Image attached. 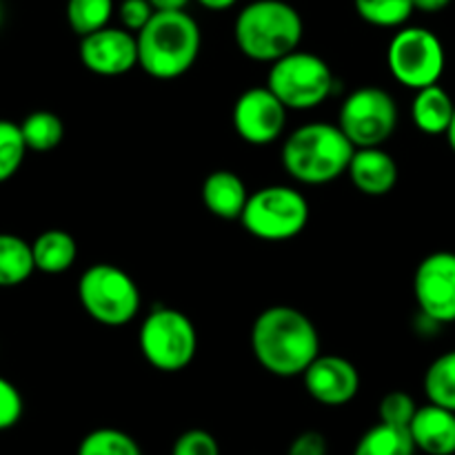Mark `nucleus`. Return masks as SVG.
<instances>
[{
	"label": "nucleus",
	"instance_id": "nucleus-1",
	"mask_svg": "<svg viewBox=\"0 0 455 455\" xmlns=\"http://www.w3.org/2000/svg\"><path fill=\"white\" fill-rule=\"evenodd\" d=\"M251 349L265 371L278 378H298L320 355V333L302 311L269 307L253 323Z\"/></svg>",
	"mask_w": 455,
	"mask_h": 455
},
{
	"label": "nucleus",
	"instance_id": "nucleus-2",
	"mask_svg": "<svg viewBox=\"0 0 455 455\" xmlns=\"http://www.w3.org/2000/svg\"><path fill=\"white\" fill-rule=\"evenodd\" d=\"M138 65L156 80H173L198 60L203 34L187 12H156L136 36Z\"/></svg>",
	"mask_w": 455,
	"mask_h": 455
},
{
	"label": "nucleus",
	"instance_id": "nucleus-3",
	"mask_svg": "<svg viewBox=\"0 0 455 455\" xmlns=\"http://www.w3.org/2000/svg\"><path fill=\"white\" fill-rule=\"evenodd\" d=\"M354 154L355 147L338 124L309 123L284 140L283 167L302 185H329L347 173Z\"/></svg>",
	"mask_w": 455,
	"mask_h": 455
},
{
	"label": "nucleus",
	"instance_id": "nucleus-4",
	"mask_svg": "<svg viewBox=\"0 0 455 455\" xmlns=\"http://www.w3.org/2000/svg\"><path fill=\"white\" fill-rule=\"evenodd\" d=\"M302 34V16L284 0H253L238 13L234 25L235 44L243 56L271 65L298 52Z\"/></svg>",
	"mask_w": 455,
	"mask_h": 455
},
{
	"label": "nucleus",
	"instance_id": "nucleus-5",
	"mask_svg": "<svg viewBox=\"0 0 455 455\" xmlns=\"http://www.w3.org/2000/svg\"><path fill=\"white\" fill-rule=\"evenodd\" d=\"M78 300L98 324L124 327L140 311V289L127 271L98 262L80 275Z\"/></svg>",
	"mask_w": 455,
	"mask_h": 455
},
{
	"label": "nucleus",
	"instance_id": "nucleus-6",
	"mask_svg": "<svg viewBox=\"0 0 455 455\" xmlns=\"http://www.w3.org/2000/svg\"><path fill=\"white\" fill-rule=\"evenodd\" d=\"M240 222L253 238L265 243H284L305 231L309 222V203L293 187H262L249 194Z\"/></svg>",
	"mask_w": 455,
	"mask_h": 455
},
{
	"label": "nucleus",
	"instance_id": "nucleus-7",
	"mask_svg": "<svg viewBox=\"0 0 455 455\" xmlns=\"http://www.w3.org/2000/svg\"><path fill=\"white\" fill-rule=\"evenodd\" d=\"M267 87L287 111H309L331 96L333 71L315 53L293 52L271 65Z\"/></svg>",
	"mask_w": 455,
	"mask_h": 455
},
{
	"label": "nucleus",
	"instance_id": "nucleus-8",
	"mask_svg": "<svg viewBox=\"0 0 455 455\" xmlns=\"http://www.w3.org/2000/svg\"><path fill=\"white\" fill-rule=\"evenodd\" d=\"M140 351L147 363L164 373H176L189 367L198 351V333L194 323L182 311L156 309L142 320Z\"/></svg>",
	"mask_w": 455,
	"mask_h": 455
},
{
	"label": "nucleus",
	"instance_id": "nucleus-9",
	"mask_svg": "<svg viewBox=\"0 0 455 455\" xmlns=\"http://www.w3.org/2000/svg\"><path fill=\"white\" fill-rule=\"evenodd\" d=\"M389 71L400 84L420 92L434 87L443 78L447 56L434 31L425 27H403L387 49Z\"/></svg>",
	"mask_w": 455,
	"mask_h": 455
},
{
	"label": "nucleus",
	"instance_id": "nucleus-10",
	"mask_svg": "<svg viewBox=\"0 0 455 455\" xmlns=\"http://www.w3.org/2000/svg\"><path fill=\"white\" fill-rule=\"evenodd\" d=\"M338 127L355 149L382 147L398 127V105L389 92L367 84L342 102Z\"/></svg>",
	"mask_w": 455,
	"mask_h": 455
},
{
	"label": "nucleus",
	"instance_id": "nucleus-11",
	"mask_svg": "<svg viewBox=\"0 0 455 455\" xmlns=\"http://www.w3.org/2000/svg\"><path fill=\"white\" fill-rule=\"evenodd\" d=\"M420 314L435 324L455 323V253H429L413 275Z\"/></svg>",
	"mask_w": 455,
	"mask_h": 455
},
{
	"label": "nucleus",
	"instance_id": "nucleus-12",
	"mask_svg": "<svg viewBox=\"0 0 455 455\" xmlns=\"http://www.w3.org/2000/svg\"><path fill=\"white\" fill-rule=\"evenodd\" d=\"M287 124V107L269 87H251L234 105L235 133L249 145H271L278 140Z\"/></svg>",
	"mask_w": 455,
	"mask_h": 455
},
{
	"label": "nucleus",
	"instance_id": "nucleus-13",
	"mask_svg": "<svg viewBox=\"0 0 455 455\" xmlns=\"http://www.w3.org/2000/svg\"><path fill=\"white\" fill-rule=\"evenodd\" d=\"M78 53L92 74L114 78L129 74L138 65V38L123 27H105L80 38Z\"/></svg>",
	"mask_w": 455,
	"mask_h": 455
},
{
	"label": "nucleus",
	"instance_id": "nucleus-14",
	"mask_svg": "<svg viewBox=\"0 0 455 455\" xmlns=\"http://www.w3.org/2000/svg\"><path fill=\"white\" fill-rule=\"evenodd\" d=\"M305 389L324 407H342L360 391V373L354 363L342 355H318L302 373Z\"/></svg>",
	"mask_w": 455,
	"mask_h": 455
},
{
	"label": "nucleus",
	"instance_id": "nucleus-15",
	"mask_svg": "<svg viewBox=\"0 0 455 455\" xmlns=\"http://www.w3.org/2000/svg\"><path fill=\"white\" fill-rule=\"evenodd\" d=\"M347 176L351 178L360 194L380 198V196L394 191L395 182H398V164H395L394 156L382 147L355 149L349 169H347Z\"/></svg>",
	"mask_w": 455,
	"mask_h": 455
},
{
	"label": "nucleus",
	"instance_id": "nucleus-16",
	"mask_svg": "<svg viewBox=\"0 0 455 455\" xmlns=\"http://www.w3.org/2000/svg\"><path fill=\"white\" fill-rule=\"evenodd\" d=\"M416 451L427 455H455V413L449 409L425 404L418 407L409 425Z\"/></svg>",
	"mask_w": 455,
	"mask_h": 455
},
{
	"label": "nucleus",
	"instance_id": "nucleus-17",
	"mask_svg": "<svg viewBox=\"0 0 455 455\" xmlns=\"http://www.w3.org/2000/svg\"><path fill=\"white\" fill-rule=\"evenodd\" d=\"M247 200L249 191L238 173L218 169L204 178L203 203L212 216L222 218V220H240Z\"/></svg>",
	"mask_w": 455,
	"mask_h": 455
},
{
	"label": "nucleus",
	"instance_id": "nucleus-18",
	"mask_svg": "<svg viewBox=\"0 0 455 455\" xmlns=\"http://www.w3.org/2000/svg\"><path fill=\"white\" fill-rule=\"evenodd\" d=\"M453 98L449 96L447 89H443L440 84L416 92V98H413L411 105V120L422 133H427V136L447 133L449 124H451L453 120Z\"/></svg>",
	"mask_w": 455,
	"mask_h": 455
},
{
	"label": "nucleus",
	"instance_id": "nucleus-19",
	"mask_svg": "<svg viewBox=\"0 0 455 455\" xmlns=\"http://www.w3.org/2000/svg\"><path fill=\"white\" fill-rule=\"evenodd\" d=\"M31 251H34L36 271L58 275L74 267L76 258H78V244H76L74 235L67 231L47 229L31 243Z\"/></svg>",
	"mask_w": 455,
	"mask_h": 455
},
{
	"label": "nucleus",
	"instance_id": "nucleus-20",
	"mask_svg": "<svg viewBox=\"0 0 455 455\" xmlns=\"http://www.w3.org/2000/svg\"><path fill=\"white\" fill-rule=\"evenodd\" d=\"M34 271L31 244L16 234H0V289L20 287Z\"/></svg>",
	"mask_w": 455,
	"mask_h": 455
},
{
	"label": "nucleus",
	"instance_id": "nucleus-21",
	"mask_svg": "<svg viewBox=\"0 0 455 455\" xmlns=\"http://www.w3.org/2000/svg\"><path fill=\"white\" fill-rule=\"evenodd\" d=\"M413 444L409 429L403 427H391L385 422H378L376 427L367 431L355 444L354 455H413Z\"/></svg>",
	"mask_w": 455,
	"mask_h": 455
},
{
	"label": "nucleus",
	"instance_id": "nucleus-22",
	"mask_svg": "<svg viewBox=\"0 0 455 455\" xmlns=\"http://www.w3.org/2000/svg\"><path fill=\"white\" fill-rule=\"evenodd\" d=\"M18 124H20L27 149L36 151V154L56 149L65 138V124L52 111H34Z\"/></svg>",
	"mask_w": 455,
	"mask_h": 455
},
{
	"label": "nucleus",
	"instance_id": "nucleus-23",
	"mask_svg": "<svg viewBox=\"0 0 455 455\" xmlns=\"http://www.w3.org/2000/svg\"><path fill=\"white\" fill-rule=\"evenodd\" d=\"M425 394L431 404L455 413V349L435 358L427 369Z\"/></svg>",
	"mask_w": 455,
	"mask_h": 455
},
{
	"label": "nucleus",
	"instance_id": "nucleus-24",
	"mask_svg": "<svg viewBox=\"0 0 455 455\" xmlns=\"http://www.w3.org/2000/svg\"><path fill=\"white\" fill-rule=\"evenodd\" d=\"M114 16V0H67V22L84 38L109 27Z\"/></svg>",
	"mask_w": 455,
	"mask_h": 455
},
{
	"label": "nucleus",
	"instance_id": "nucleus-25",
	"mask_svg": "<svg viewBox=\"0 0 455 455\" xmlns=\"http://www.w3.org/2000/svg\"><path fill=\"white\" fill-rule=\"evenodd\" d=\"M354 7L364 22L380 29H403L416 12L413 0H354Z\"/></svg>",
	"mask_w": 455,
	"mask_h": 455
},
{
	"label": "nucleus",
	"instance_id": "nucleus-26",
	"mask_svg": "<svg viewBox=\"0 0 455 455\" xmlns=\"http://www.w3.org/2000/svg\"><path fill=\"white\" fill-rule=\"evenodd\" d=\"M76 455H142V451L132 435L105 427L84 435Z\"/></svg>",
	"mask_w": 455,
	"mask_h": 455
},
{
	"label": "nucleus",
	"instance_id": "nucleus-27",
	"mask_svg": "<svg viewBox=\"0 0 455 455\" xmlns=\"http://www.w3.org/2000/svg\"><path fill=\"white\" fill-rule=\"evenodd\" d=\"M25 138H22L20 124L12 120H0V185L12 180L22 167L27 156Z\"/></svg>",
	"mask_w": 455,
	"mask_h": 455
},
{
	"label": "nucleus",
	"instance_id": "nucleus-28",
	"mask_svg": "<svg viewBox=\"0 0 455 455\" xmlns=\"http://www.w3.org/2000/svg\"><path fill=\"white\" fill-rule=\"evenodd\" d=\"M418 413L416 400L404 391H391L380 400V422L391 427H403L409 429Z\"/></svg>",
	"mask_w": 455,
	"mask_h": 455
},
{
	"label": "nucleus",
	"instance_id": "nucleus-29",
	"mask_svg": "<svg viewBox=\"0 0 455 455\" xmlns=\"http://www.w3.org/2000/svg\"><path fill=\"white\" fill-rule=\"evenodd\" d=\"M25 413V400L13 382L0 376V431H9L20 422Z\"/></svg>",
	"mask_w": 455,
	"mask_h": 455
},
{
	"label": "nucleus",
	"instance_id": "nucleus-30",
	"mask_svg": "<svg viewBox=\"0 0 455 455\" xmlns=\"http://www.w3.org/2000/svg\"><path fill=\"white\" fill-rule=\"evenodd\" d=\"M172 455H220V447L209 431L189 429L173 443Z\"/></svg>",
	"mask_w": 455,
	"mask_h": 455
},
{
	"label": "nucleus",
	"instance_id": "nucleus-31",
	"mask_svg": "<svg viewBox=\"0 0 455 455\" xmlns=\"http://www.w3.org/2000/svg\"><path fill=\"white\" fill-rule=\"evenodd\" d=\"M156 9L151 7L149 0H123L118 7L120 22H123V29L132 31V34H140L149 20L154 18Z\"/></svg>",
	"mask_w": 455,
	"mask_h": 455
},
{
	"label": "nucleus",
	"instance_id": "nucleus-32",
	"mask_svg": "<svg viewBox=\"0 0 455 455\" xmlns=\"http://www.w3.org/2000/svg\"><path fill=\"white\" fill-rule=\"evenodd\" d=\"M327 440L318 431H305L289 447L287 455H327Z\"/></svg>",
	"mask_w": 455,
	"mask_h": 455
},
{
	"label": "nucleus",
	"instance_id": "nucleus-33",
	"mask_svg": "<svg viewBox=\"0 0 455 455\" xmlns=\"http://www.w3.org/2000/svg\"><path fill=\"white\" fill-rule=\"evenodd\" d=\"M449 4H451V0H413V9L425 13H438L447 9Z\"/></svg>",
	"mask_w": 455,
	"mask_h": 455
},
{
	"label": "nucleus",
	"instance_id": "nucleus-34",
	"mask_svg": "<svg viewBox=\"0 0 455 455\" xmlns=\"http://www.w3.org/2000/svg\"><path fill=\"white\" fill-rule=\"evenodd\" d=\"M156 12H185L189 0H149Z\"/></svg>",
	"mask_w": 455,
	"mask_h": 455
},
{
	"label": "nucleus",
	"instance_id": "nucleus-35",
	"mask_svg": "<svg viewBox=\"0 0 455 455\" xmlns=\"http://www.w3.org/2000/svg\"><path fill=\"white\" fill-rule=\"evenodd\" d=\"M200 4H203L204 9H209V12H227L229 7H234L238 0H198Z\"/></svg>",
	"mask_w": 455,
	"mask_h": 455
},
{
	"label": "nucleus",
	"instance_id": "nucleus-36",
	"mask_svg": "<svg viewBox=\"0 0 455 455\" xmlns=\"http://www.w3.org/2000/svg\"><path fill=\"white\" fill-rule=\"evenodd\" d=\"M444 136H447L449 147H451L453 154H455V114H453V120H451V124H449V129H447V133H444Z\"/></svg>",
	"mask_w": 455,
	"mask_h": 455
},
{
	"label": "nucleus",
	"instance_id": "nucleus-37",
	"mask_svg": "<svg viewBox=\"0 0 455 455\" xmlns=\"http://www.w3.org/2000/svg\"><path fill=\"white\" fill-rule=\"evenodd\" d=\"M0 25H3V4H0Z\"/></svg>",
	"mask_w": 455,
	"mask_h": 455
}]
</instances>
